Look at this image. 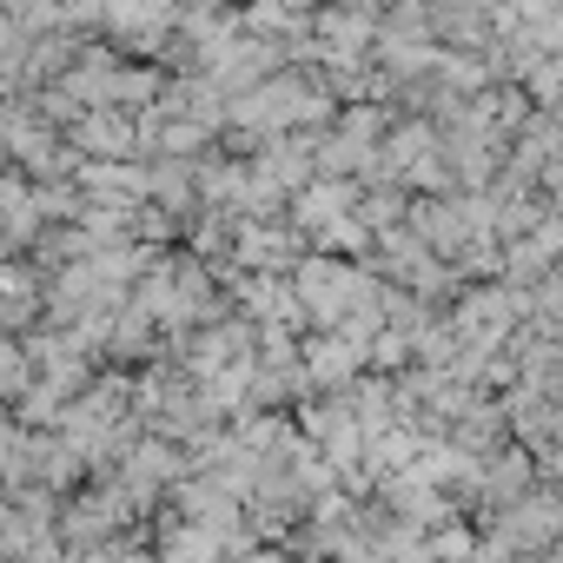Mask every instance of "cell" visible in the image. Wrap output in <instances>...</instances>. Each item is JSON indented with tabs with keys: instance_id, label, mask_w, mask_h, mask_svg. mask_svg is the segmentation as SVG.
I'll use <instances>...</instances> for the list:
<instances>
[{
	"instance_id": "1",
	"label": "cell",
	"mask_w": 563,
	"mask_h": 563,
	"mask_svg": "<svg viewBox=\"0 0 563 563\" xmlns=\"http://www.w3.org/2000/svg\"><path fill=\"white\" fill-rule=\"evenodd\" d=\"M34 319H47V272L34 258H0V332L34 339Z\"/></svg>"
},
{
	"instance_id": "2",
	"label": "cell",
	"mask_w": 563,
	"mask_h": 563,
	"mask_svg": "<svg viewBox=\"0 0 563 563\" xmlns=\"http://www.w3.org/2000/svg\"><path fill=\"white\" fill-rule=\"evenodd\" d=\"M67 146L80 159H140V120L120 113V107H100V113H80V126L67 133Z\"/></svg>"
},
{
	"instance_id": "3",
	"label": "cell",
	"mask_w": 563,
	"mask_h": 563,
	"mask_svg": "<svg viewBox=\"0 0 563 563\" xmlns=\"http://www.w3.org/2000/svg\"><path fill=\"white\" fill-rule=\"evenodd\" d=\"M306 372H312L319 398H339V391H352V385L372 372V358H365L345 332H312V339H306Z\"/></svg>"
},
{
	"instance_id": "4",
	"label": "cell",
	"mask_w": 563,
	"mask_h": 563,
	"mask_svg": "<svg viewBox=\"0 0 563 563\" xmlns=\"http://www.w3.org/2000/svg\"><path fill=\"white\" fill-rule=\"evenodd\" d=\"M358 199H365V186H358V179H312V186L292 199V225H299L306 239H319L325 225L352 219V212H358Z\"/></svg>"
},
{
	"instance_id": "5",
	"label": "cell",
	"mask_w": 563,
	"mask_h": 563,
	"mask_svg": "<svg viewBox=\"0 0 563 563\" xmlns=\"http://www.w3.org/2000/svg\"><path fill=\"white\" fill-rule=\"evenodd\" d=\"M34 385H41V365H34V352H27V339H8V345H0V391H8V411L27 405Z\"/></svg>"
}]
</instances>
